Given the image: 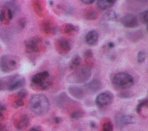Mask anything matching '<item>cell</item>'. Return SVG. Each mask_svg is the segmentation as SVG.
Masks as SVG:
<instances>
[{
	"instance_id": "1",
	"label": "cell",
	"mask_w": 148,
	"mask_h": 131,
	"mask_svg": "<svg viewBox=\"0 0 148 131\" xmlns=\"http://www.w3.org/2000/svg\"><path fill=\"white\" fill-rule=\"evenodd\" d=\"M49 108V101L46 96L42 94L33 95L29 100V108L36 115L46 113Z\"/></svg>"
},
{
	"instance_id": "2",
	"label": "cell",
	"mask_w": 148,
	"mask_h": 131,
	"mask_svg": "<svg viewBox=\"0 0 148 131\" xmlns=\"http://www.w3.org/2000/svg\"><path fill=\"white\" fill-rule=\"evenodd\" d=\"M92 74L91 68L88 65L75 69L74 71L68 75L66 81L71 83H82L88 81Z\"/></svg>"
},
{
	"instance_id": "3",
	"label": "cell",
	"mask_w": 148,
	"mask_h": 131,
	"mask_svg": "<svg viewBox=\"0 0 148 131\" xmlns=\"http://www.w3.org/2000/svg\"><path fill=\"white\" fill-rule=\"evenodd\" d=\"M2 89L13 91L23 88L25 84V78L19 74L0 78Z\"/></svg>"
},
{
	"instance_id": "4",
	"label": "cell",
	"mask_w": 148,
	"mask_h": 131,
	"mask_svg": "<svg viewBox=\"0 0 148 131\" xmlns=\"http://www.w3.org/2000/svg\"><path fill=\"white\" fill-rule=\"evenodd\" d=\"M49 77L50 74L47 71L38 72L31 78L32 85L38 89L46 90L52 84V81L49 79Z\"/></svg>"
},
{
	"instance_id": "5",
	"label": "cell",
	"mask_w": 148,
	"mask_h": 131,
	"mask_svg": "<svg viewBox=\"0 0 148 131\" xmlns=\"http://www.w3.org/2000/svg\"><path fill=\"white\" fill-rule=\"evenodd\" d=\"M112 82L116 87L121 89H127L134 84L132 77L127 72H117L113 77Z\"/></svg>"
},
{
	"instance_id": "6",
	"label": "cell",
	"mask_w": 148,
	"mask_h": 131,
	"mask_svg": "<svg viewBox=\"0 0 148 131\" xmlns=\"http://www.w3.org/2000/svg\"><path fill=\"white\" fill-rule=\"evenodd\" d=\"M20 66L19 59L12 55H4L0 59V69L4 72H9Z\"/></svg>"
},
{
	"instance_id": "7",
	"label": "cell",
	"mask_w": 148,
	"mask_h": 131,
	"mask_svg": "<svg viewBox=\"0 0 148 131\" xmlns=\"http://www.w3.org/2000/svg\"><path fill=\"white\" fill-rule=\"evenodd\" d=\"M25 46L29 53H39L45 48L43 40L39 37H33L26 40Z\"/></svg>"
},
{
	"instance_id": "8",
	"label": "cell",
	"mask_w": 148,
	"mask_h": 131,
	"mask_svg": "<svg viewBox=\"0 0 148 131\" xmlns=\"http://www.w3.org/2000/svg\"><path fill=\"white\" fill-rule=\"evenodd\" d=\"M55 48L58 53L64 55L71 50V44L66 38H61L57 39L55 42Z\"/></svg>"
},
{
	"instance_id": "9",
	"label": "cell",
	"mask_w": 148,
	"mask_h": 131,
	"mask_svg": "<svg viewBox=\"0 0 148 131\" xmlns=\"http://www.w3.org/2000/svg\"><path fill=\"white\" fill-rule=\"evenodd\" d=\"M113 99V94L109 92L105 91L99 94L95 99V103L99 107H103L109 105Z\"/></svg>"
},
{
	"instance_id": "10",
	"label": "cell",
	"mask_w": 148,
	"mask_h": 131,
	"mask_svg": "<svg viewBox=\"0 0 148 131\" xmlns=\"http://www.w3.org/2000/svg\"><path fill=\"white\" fill-rule=\"evenodd\" d=\"M135 122L134 118L130 115H124L117 114L115 116V123L117 127L121 128L124 125L134 123Z\"/></svg>"
},
{
	"instance_id": "11",
	"label": "cell",
	"mask_w": 148,
	"mask_h": 131,
	"mask_svg": "<svg viewBox=\"0 0 148 131\" xmlns=\"http://www.w3.org/2000/svg\"><path fill=\"white\" fill-rule=\"evenodd\" d=\"M122 24L127 28H135L139 24L138 19L135 15L131 14H127L123 16L121 19Z\"/></svg>"
},
{
	"instance_id": "12",
	"label": "cell",
	"mask_w": 148,
	"mask_h": 131,
	"mask_svg": "<svg viewBox=\"0 0 148 131\" xmlns=\"http://www.w3.org/2000/svg\"><path fill=\"white\" fill-rule=\"evenodd\" d=\"M84 88L88 92L94 93L98 92L101 89L102 83L99 80L97 79H94L86 83L84 85Z\"/></svg>"
},
{
	"instance_id": "13",
	"label": "cell",
	"mask_w": 148,
	"mask_h": 131,
	"mask_svg": "<svg viewBox=\"0 0 148 131\" xmlns=\"http://www.w3.org/2000/svg\"><path fill=\"white\" fill-rule=\"evenodd\" d=\"M99 34L98 32L95 30H92L88 31L85 37L86 42L89 45H94L98 42Z\"/></svg>"
},
{
	"instance_id": "14",
	"label": "cell",
	"mask_w": 148,
	"mask_h": 131,
	"mask_svg": "<svg viewBox=\"0 0 148 131\" xmlns=\"http://www.w3.org/2000/svg\"><path fill=\"white\" fill-rule=\"evenodd\" d=\"M40 30L43 33L46 34H49L51 32L53 34H55L57 30L56 26H53L50 22L46 20L43 21L41 23Z\"/></svg>"
},
{
	"instance_id": "15",
	"label": "cell",
	"mask_w": 148,
	"mask_h": 131,
	"mask_svg": "<svg viewBox=\"0 0 148 131\" xmlns=\"http://www.w3.org/2000/svg\"><path fill=\"white\" fill-rule=\"evenodd\" d=\"M68 92L73 97L78 99H82L84 96V91L80 87L70 86L68 88Z\"/></svg>"
},
{
	"instance_id": "16",
	"label": "cell",
	"mask_w": 148,
	"mask_h": 131,
	"mask_svg": "<svg viewBox=\"0 0 148 131\" xmlns=\"http://www.w3.org/2000/svg\"><path fill=\"white\" fill-rule=\"evenodd\" d=\"M29 123V119L27 115H21L16 122V127L19 130H22L27 128Z\"/></svg>"
},
{
	"instance_id": "17",
	"label": "cell",
	"mask_w": 148,
	"mask_h": 131,
	"mask_svg": "<svg viewBox=\"0 0 148 131\" xmlns=\"http://www.w3.org/2000/svg\"><path fill=\"white\" fill-rule=\"evenodd\" d=\"M79 27L72 23H66L62 28L63 32L66 35H72L79 31Z\"/></svg>"
},
{
	"instance_id": "18",
	"label": "cell",
	"mask_w": 148,
	"mask_h": 131,
	"mask_svg": "<svg viewBox=\"0 0 148 131\" xmlns=\"http://www.w3.org/2000/svg\"><path fill=\"white\" fill-rule=\"evenodd\" d=\"M116 2L114 0H98L97 5L101 10H106L110 8Z\"/></svg>"
},
{
	"instance_id": "19",
	"label": "cell",
	"mask_w": 148,
	"mask_h": 131,
	"mask_svg": "<svg viewBox=\"0 0 148 131\" xmlns=\"http://www.w3.org/2000/svg\"><path fill=\"white\" fill-rule=\"evenodd\" d=\"M103 19L106 21H115L117 19V15L113 10H109L103 14Z\"/></svg>"
},
{
	"instance_id": "20",
	"label": "cell",
	"mask_w": 148,
	"mask_h": 131,
	"mask_svg": "<svg viewBox=\"0 0 148 131\" xmlns=\"http://www.w3.org/2000/svg\"><path fill=\"white\" fill-rule=\"evenodd\" d=\"M81 62H82V59L79 55L76 54L74 56L71 60L70 68L72 70H75L77 68V67L80 64Z\"/></svg>"
},
{
	"instance_id": "21",
	"label": "cell",
	"mask_w": 148,
	"mask_h": 131,
	"mask_svg": "<svg viewBox=\"0 0 148 131\" xmlns=\"http://www.w3.org/2000/svg\"><path fill=\"white\" fill-rule=\"evenodd\" d=\"M40 2L41 1H35V2H34V9H35V12H36V13L40 15V16H41V15L43 14V12L44 10V8L42 5V3H41Z\"/></svg>"
},
{
	"instance_id": "22",
	"label": "cell",
	"mask_w": 148,
	"mask_h": 131,
	"mask_svg": "<svg viewBox=\"0 0 148 131\" xmlns=\"http://www.w3.org/2000/svg\"><path fill=\"white\" fill-rule=\"evenodd\" d=\"M84 17L87 20H93L97 17V13L94 9H88L84 14Z\"/></svg>"
},
{
	"instance_id": "23",
	"label": "cell",
	"mask_w": 148,
	"mask_h": 131,
	"mask_svg": "<svg viewBox=\"0 0 148 131\" xmlns=\"http://www.w3.org/2000/svg\"><path fill=\"white\" fill-rule=\"evenodd\" d=\"M139 19L143 23L147 24L148 21V10H146L140 13L139 14Z\"/></svg>"
},
{
	"instance_id": "24",
	"label": "cell",
	"mask_w": 148,
	"mask_h": 131,
	"mask_svg": "<svg viewBox=\"0 0 148 131\" xmlns=\"http://www.w3.org/2000/svg\"><path fill=\"white\" fill-rule=\"evenodd\" d=\"M146 57V54L145 51L140 50L137 54V61L139 63H142L145 61Z\"/></svg>"
},
{
	"instance_id": "25",
	"label": "cell",
	"mask_w": 148,
	"mask_h": 131,
	"mask_svg": "<svg viewBox=\"0 0 148 131\" xmlns=\"http://www.w3.org/2000/svg\"><path fill=\"white\" fill-rule=\"evenodd\" d=\"M147 107V99H143L139 101L137 107H136V111L138 113H140L142 111V109L143 107Z\"/></svg>"
},
{
	"instance_id": "26",
	"label": "cell",
	"mask_w": 148,
	"mask_h": 131,
	"mask_svg": "<svg viewBox=\"0 0 148 131\" xmlns=\"http://www.w3.org/2000/svg\"><path fill=\"white\" fill-rule=\"evenodd\" d=\"M113 129V126L110 121H106L102 125V129L103 131H112Z\"/></svg>"
},
{
	"instance_id": "27",
	"label": "cell",
	"mask_w": 148,
	"mask_h": 131,
	"mask_svg": "<svg viewBox=\"0 0 148 131\" xmlns=\"http://www.w3.org/2000/svg\"><path fill=\"white\" fill-rule=\"evenodd\" d=\"M83 112L81 111H76L71 114V117L74 119H79L83 116Z\"/></svg>"
},
{
	"instance_id": "28",
	"label": "cell",
	"mask_w": 148,
	"mask_h": 131,
	"mask_svg": "<svg viewBox=\"0 0 148 131\" xmlns=\"http://www.w3.org/2000/svg\"><path fill=\"white\" fill-rule=\"evenodd\" d=\"M27 95V92L25 89H20L17 93V96L19 97L20 99H24Z\"/></svg>"
},
{
	"instance_id": "29",
	"label": "cell",
	"mask_w": 148,
	"mask_h": 131,
	"mask_svg": "<svg viewBox=\"0 0 148 131\" xmlns=\"http://www.w3.org/2000/svg\"><path fill=\"white\" fill-rule=\"evenodd\" d=\"M84 56L85 58H87V59L92 58L93 57V53L91 50L88 49L84 52Z\"/></svg>"
},
{
	"instance_id": "30",
	"label": "cell",
	"mask_w": 148,
	"mask_h": 131,
	"mask_svg": "<svg viewBox=\"0 0 148 131\" xmlns=\"http://www.w3.org/2000/svg\"><path fill=\"white\" fill-rule=\"evenodd\" d=\"M7 14H8V17L9 18V20H11L13 19V15H14V11L12 9H8V11H7Z\"/></svg>"
},
{
	"instance_id": "31",
	"label": "cell",
	"mask_w": 148,
	"mask_h": 131,
	"mask_svg": "<svg viewBox=\"0 0 148 131\" xmlns=\"http://www.w3.org/2000/svg\"><path fill=\"white\" fill-rule=\"evenodd\" d=\"M25 24H26V20L25 18H22L19 20L18 25L21 28H23L25 27Z\"/></svg>"
},
{
	"instance_id": "32",
	"label": "cell",
	"mask_w": 148,
	"mask_h": 131,
	"mask_svg": "<svg viewBox=\"0 0 148 131\" xmlns=\"http://www.w3.org/2000/svg\"><path fill=\"white\" fill-rule=\"evenodd\" d=\"M14 104L16 105V107H22L24 105V102L23 101V100L21 99H18L17 100L15 103H14Z\"/></svg>"
},
{
	"instance_id": "33",
	"label": "cell",
	"mask_w": 148,
	"mask_h": 131,
	"mask_svg": "<svg viewBox=\"0 0 148 131\" xmlns=\"http://www.w3.org/2000/svg\"><path fill=\"white\" fill-rule=\"evenodd\" d=\"M83 3H84L86 5H91L94 3V0H82L81 1Z\"/></svg>"
},
{
	"instance_id": "34",
	"label": "cell",
	"mask_w": 148,
	"mask_h": 131,
	"mask_svg": "<svg viewBox=\"0 0 148 131\" xmlns=\"http://www.w3.org/2000/svg\"><path fill=\"white\" fill-rule=\"evenodd\" d=\"M29 131H41V128L40 126H33L30 129Z\"/></svg>"
},
{
	"instance_id": "35",
	"label": "cell",
	"mask_w": 148,
	"mask_h": 131,
	"mask_svg": "<svg viewBox=\"0 0 148 131\" xmlns=\"http://www.w3.org/2000/svg\"><path fill=\"white\" fill-rule=\"evenodd\" d=\"M5 18V13L4 11H1L0 13V21H3V20Z\"/></svg>"
},
{
	"instance_id": "36",
	"label": "cell",
	"mask_w": 148,
	"mask_h": 131,
	"mask_svg": "<svg viewBox=\"0 0 148 131\" xmlns=\"http://www.w3.org/2000/svg\"><path fill=\"white\" fill-rule=\"evenodd\" d=\"M108 46L109 48H113L114 46V43L112 42H110L108 43Z\"/></svg>"
},
{
	"instance_id": "37",
	"label": "cell",
	"mask_w": 148,
	"mask_h": 131,
	"mask_svg": "<svg viewBox=\"0 0 148 131\" xmlns=\"http://www.w3.org/2000/svg\"><path fill=\"white\" fill-rule=\"evenodd\" d=\"M6 110V107H5L4 105L2 104H0V111H2Z\"/></svg>"
},
{
	"instance_id": "38",
	"label": "cell",
	"mask_w": 148,
	"mask_h": 131,
	"mask_svg": "<svg viewBox=\"0 0 148 131\" xmlns=\"http://www.w3.org/2000/svg\"><path fill=\"white\" fill-rule=\"evenodd\" d=\"M54 120H55V122L56 123H58L60 121V118L58 117H55L54 118Z\"/></svg>"
},
{
	"instance_id": "39",
	"label": "cell",
	"mask_w": 148,
	"mask_h": 131,
	"mask_svg": "<svg viewBox=\"0 0 148 131\" xmlns=\"http://www.w3.org/2000/svg\"><path fill=\"white\" fill-rule=\"evenodd\" d=\"M3 119V115L1 112H0V121Z\"/></svg>"
},
{
	"instance_id": "40",
	"label": "cell",
	"mask_w": 148,
	"mask_h": 131,
	"mask_svg": "<svg viewBox=\"0 0 148 131\" xmlns=\"http://www.w3.org/2000/svg\"><path fill=\"white\" fill-rule=\"evenodd\" d=\"M49 5L50 6H52L53 5V1H49Z\"/></svg>"
},
{
	"instance_id": "41",
	"label": "cell",
	"mask_w": 148,
	"mask_h": 131,
	"mask_svg": "<svg viewBox=\"0 0 148 131\" xmlns=\"http://www.w3.org/2000/svg\"><path fill=\"white\" fill-rule=\"evenodd\" d=\"M0 90H2V86H1V81H0Z\"/></svg>"
}]
</instances>
